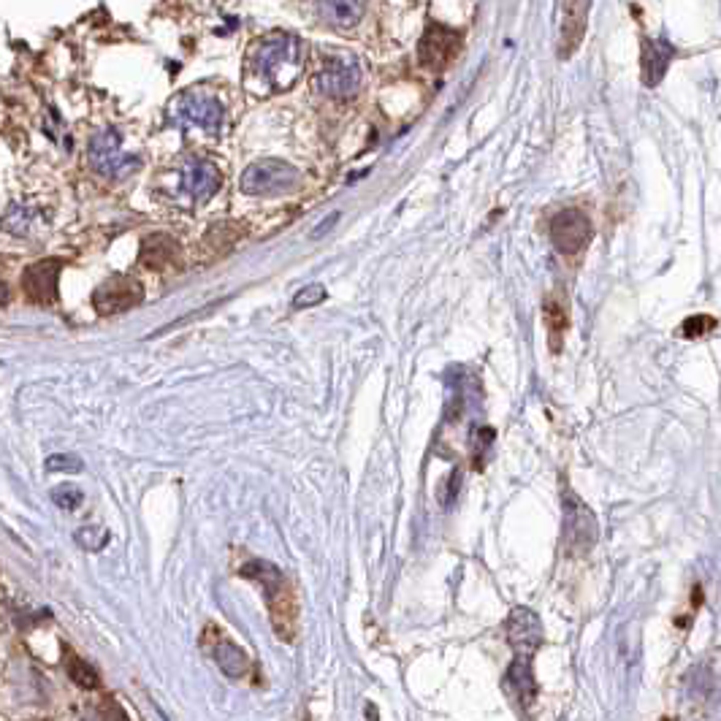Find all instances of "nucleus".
<instances>
[{"label":"nucleus","mask_w":721,"mask_h":721,"mask_svg":"<svg viewBox=\"0 0 721 721\" xmlns=\"http://www.w3.org/2000/svg\"><path fill=\"white\" fill-rule=\"evenodd\" d=\"M713 328V318H689L681 328V334L684 337H700L705 331H711Z\"/></svg>","instance_id":"27"},{"label":"nucleus","mask_w":721,"mask_h":721,"mask_svg":"<svg viewBox=\"0 0 721 721\" xmlns=\"http://www.w3.org/2000/svg\"><path fill=\"white\" fill-rule=\"evenodd\" d=\"M87 158H90V166L106 179L131 177L133 171H139L141 166V160L136 155L122 150L120 133L112 131V128L95 133L93 139H90Z\"/></svg>","instance_id":"6"},{"label":"nucleus","mask_w":721,"mask_h":721,"mask_svg":"<svg viewBox=\"0 0 721 721\" xmlns=\"http://www.w3.org/2000/svg\"><path fill=\"white\" fill-rule=\"evenodd\" d=\"M0 721H6V719H0Z\"/></svg>","instance_id":"31"},{"label":"nucleus","mask_w":721,"mask_h":721,"mask_svg":"<svg viewBox=\"0 0 721 721\" xmlns=\"http://www.w3.org/2000/svg\"><path fill=\"white\" fill-rule=\"evenodd\" d=\"M507 643L513 646L515 656L521 659H532V654L543 643V627H540V618L529 608H515L507 618Z\"/></svg>","instance_id":"11"},{"label":"nucleus","mask_w":721,"mask_h":721,"mask_svg":"<svg viewBox=\"0 0 721 721\" xmlns=\"http://www.w3.org/2000/svg\"><path fill=\"white\" fill-rule=\"evenodd\" d=\"M591 239L589 217L578 209H564L551 217V242L564 255L581 253Z\"/></svg>","instance_id":"7"},{"label":"nucleus","mask_w":721,"mask_h":721,"mask_svg":"<svg viewBox=\"0 0 721 721\" xmlns=\"http://www.w3.org/2000/svg\"><path fill=\"white\" fill-rule=\"evenodd\" d=\"M141 263L147 269L163 272L179 263V244L166 234H152L141 242Z\"/></svg>","instance_id":"16"},{"label":"nucleus","mask_w":721,"mask_h":721,"mask_svg":"<svg viewBox=\"0 0 721 721\" xmlns=\"http://www.w3.org/2000/svg\"><path fill=\"white\" fill-rule=\"evenodd\" d=\"M169 120L177 128H201L215 133L225 120V109L217 95L209 90H185L169 106Z\"/></svg>","instance_id":"3"},{"label":"nucleus","mask_w":721,"mask_h":721,"mask_svg":"<svg viewBox=\"0 0 721 721\" xmlns=\"http://www.w3.org/2000/svg\"><path fill=\"white\" fill-rule=\"evenodd\" d=\"M9 301V288H6V282H0V307Z\"/></svg>","instance_id":"30"},{"label":"nucleus","mask_w":721,"mask_h":721,"mask_svg":"<svg viewBox=\"0 0 721 721\" xmlns=\"http://www.w3.org/2000/svg\"><path fill=\"white\" fill-rule=\"evenodd\" d=\"M212 659H215L217 667H220L228 678H244L247 670H250V659H247V654L236 646L234 640H228V637L223 635L217 637L215 646H212Z\"/></svg>","instance_id":"18"},{"label":"nucleus","mask_w":721,"mask_h":721,"mask_svg":"<svg viewBox=\"0 0 721 721\" xmlns=\"http://www.w3.org/2000/svg\"><path fill=\"white\" fill-rule=\"evenodd\" d=\"M545 318H548V328H551L556 337L567 328V315H564V309L553 299H548V304H545Z\"/></svg>","instance_id":"25"},{"label":"nucleus","mask_w":721,"mask_h":721,"mask_svg":"<svg viewBox=\"0 0 721 721\" xmlns=\"http://www.w3.org/2000/svg\"><path fill=\"white\" fill-rule=\"evenodd\" d=\"M63 263L49 258V261H38L25 269L22 274V288L28 293L30 301L36 304H52L57 299V277H60Z\"/></svg>","instance_id":"12"},{"label":"nucleus","mask_w":721,"mask_h":721,"mask_svg":"<svg viewBox=\"0 0 721 721\" xmlns=\"http://www.w3.org/2000/svg\"><path fill=\"white\" fill-rule=\"evenodd\" d=\"M337 220H339V215H337V212H334V215L328 217L326 223L318 225V228H315V234H312V236H315V239H320V236L326 234V228H331V225H337Z\"/></svg>","instance_id":"29"},{"label":"nucleus","mask_w":721,"mask_h":721,"mask_svg":"<svg viewBox=\"0 0 721 721\" xmlns=\"http://www.w3.org/2000/svg\"><path fill=\"white\" fill-rule=\"evenodd\" d=\"M326 299V291H323V285H307V288H301L296 293V299H293V307L296 309H307V307H315L320 301Z\"/></svg>","instance_id":"24"},{"label":"nucleus","mask_w":721,"mask_h":721,"mask_svg":"<svg viewBox=\"0 0 721 721\" xmlns=\"http://www.w3.org/2000/svg\"><path fill=\"white\" fill-rule=\"evenodd\" d=\"M82 499H85V494H82V488L74 486V483H63V486H57L55 491H52V502H55L57 507H63V510H76V507L82 505Z\"/></svg>","instance_id":"22"},{"label":"nucleus","mask_w":721,"mask_h":721,"mask_svg":"<svg viewBox=\"0 0 721 721\" xmlns=\"http://www.w3.org/2000/svg\"><path fill=\"white\" fill-rule=\"evenodd\" d=\"M47 469L49 472H79V469H82V461L76 459V456H63V453H57V456H49L47 459Z\"/></svg>","instance_id":"26"},{"label":"nucleus","mask_w":721,"mask_h":721,"mask_svg":"<svg viewBox=\"0 0 721 721\" xmlns=\"http://www.w3.org/2000/svg\"><path fill=\"white\" fill-rule=\"evenodd\" d=\"M299 171L291 163L277 158H263L250 163L242 174V190L255 198H277L288 196L291 190L299 188Z\"/></svg>","instance_id":"4"},{"label":"nucleus","mask_w":721,"mask_h":721,"mask_svg":"<svg viewBox=\"0 0 721 721\" xmlns=\"http://www.w3.org/2000/svg\"><path fill=\"white\" fill-rule=\"evenodd\" d=\"M239 575L261 586L263 602L269 608V618H272V627L277 637L285 640V643L296 640V632H299V605H296L291 581L282 575V570H277L274 564L263 562V559H253V562L244 564Z\"/></svg>","instance_id":"2"},{"label":"nucleus","mask_w":721,"mask_h":721,"mask_svg":"<svg viewBox=\"0 0 721 721\" xmlns=\"http://www.w3.org/2000/svg\"><path fill=\"white\" fill-rule=\"evenodd\" d=\"M33 220H36V215L30 212L28 206L17 204V206H11L9 212H6V217H3V228L11 231V234H28Z\"/></svg>","instance_id":"21"},{"label":"nucleus","mask_w":721,"mask_h":721,"mask_svg":"<svg viewBox=\"0 0 721 721\" xmlns=\"http://www.w3.org/2000/svg\"><path fill=\"white\" fill-rule=\"evenodd\" d=\"M507 689L515 694V700L529 705L534 700V678H532V659L515 656V662L507 670Z\"/></svg>","instance_id":"19"},{"label":"nucleus","mask_w":721,"mask_h":721,"mask_svg":"<svg viewBox=\"0 0 721 721\" xmlns=\"http://www.w3.org/2000/svg\"><path fill=\"white\" fill-rule=\"evenodd\" d=\"M675 49L667 44L665 38H646L643 41V52H640V76L643 85L656 87L667 74V66L673 60Z\"/></svg>","instance_id":"13"},{"label":"nucleus","mask_w":721,"mask_h":721,"mask_svg":"<svg viewBox=\"0 0 721 721\" xmlns=\"http://www.w3.org/2000/svg\"><path fill=\"white\" fill-rule=\"evenodd\" d=\"M220 185H223V177H220V171L212 160L190 158L179 171V188L196 204L209 201L220 190Z\"/></svg>","instance_id":"10"},{"label":"nucleus","mask_w":721,"mask_h":721,"mask_svg":"<svg viewBox=\"0 0 721 721\" xmlns=\"http://www.w3.org/2000/svg\"><path fill=\"white\" fill-rule=\"evenodd\" d=\"M68 675L74 678V684H79L82 689H98V673H95L93 667L87 665L85 659H79V656H68Z\"/></svg>","instance_id":"20"},{"label":"nucleus","mask_w":721,"mask_h":721,"mask_svg":"<svg viewBox=\"0 0 721 721\" xmlns=\"http://www.w3.org/2000/svg\"><path fill=\"white\" fill-rule=\"evenodd\" d=\"M304 71V49L296 36L274 33L258 41V47L247 57L244 82L255 95H274L299 82Z\"/></svg>","instance_id":"1"},{"label":"nucleus","mask_w":721,"mask_h":721,"mask_svg":"<svg viewBox=\"0 0 721 721\" xmlns=\"http://www.w3.org/2000/svg\"><path fill=\"white\" fill-rule=\"evenodd\" d=\"M567 534H570V551H589L597 540V521L578 499L567 502Z\"/></svg>","instance_id":"14"},{"label":"nucleus","mask_w":721,"mask_h":721,"mask_svg":"<svg viewBox=\"0 0 721 721\" xmlns=\"http://www.w3.org/2000/svg\"><path fill=\"white\" fill-rule=\"evenodd\" d=\"M315 87L326 98H353L361 87V66L358 57L350 52H326L320 60V71L315 76Z\"/></svg>","instance_id":"5"},{"label":"nucleus","mask_w":721,"mask_h":721,"mask_svg":"<svg viewBox=\"0 0 721 721\" xmlns=\"http://www.w3.org/2000/svg\"><path fill=\"white\" fill-rule=\"evenodd\" d=\"M318 17L328 28L350 30L356 28L366 11V0H315Z\"/></svg>","instance_id":"15"},{"label":"nucleus","mask_w":721,"mask_h":721,"mask_svg":"<svg viewBox=\"0 0 721 721\" xmlns=\"http://www.w3.org/2000/svg\"><path fill=\"white\" fill-rule=\"evenodd\" d=\"M101 719L103 721H128V716L122 713V708L114 700H106V703L101 705Z\"/></svg>","instance_id":"28"},{"label":"nucleus","mask_w":721,"mask_h":721,"mask_svg":"<svg viewBox=\"0 0 721 721\" xmlns=\"http://www.w3.org/2000/svg\"><path fill=\"white\" fill-rule=\"evenodd\" d=\"M106 540H109V532L101 529V526H82V529L76 532V543L87 548V551H98V548H103Z\"/></svg>","instance_id":"23"},{"label":"nucleus","mask_w":721,"mask_h":721,"mask_svg":"<svg viewBox=\"0 0 721 721\" xmlns=\"http://www.w3.org/2000/svg\"><path fill=\"white\" fill-rule=\"evenodd\" d=\"M141 299L144 291L139 282L131 277H112L93 293V307L98 309V315H120L141 304Z\"/></svg>","instance_id":"9"},{"label":"nucleus","mask_w":721,"mask_h":721,"mask_svg":"<svg viewBox=\"0 0 721 721\" xmlns=\"http://www.w3.org/2000/svg\"><path fill=\"white\" fill-rule=\"evenodd\" d=\"M586 14H589V0H567L564 3L562 22V55H572L581 44L583 28H586Z\"/></svg>","instance_id":"17"},{"label":"nucleus","mask_w":721,"mask_h":721,"mask_svg":"<svg viewBox=\"0 0 721 721\" xmlns=\"http://www.w3.org/2000/svg\"><path fill=\"white\" fill-rule=\"evenodd\" d=\"M461 52V33L442 25H431L421 38V47H418V57L429 71H442L448 68L456 55Z\"/></svg>","instance_id":"8"}]
</instances>
